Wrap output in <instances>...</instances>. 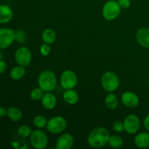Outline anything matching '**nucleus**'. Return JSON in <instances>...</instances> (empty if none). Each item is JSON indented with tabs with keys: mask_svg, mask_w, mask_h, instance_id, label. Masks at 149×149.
I'll use <instances>...</instances> for the list:
<instances>
[{
	"mask_svg": "<svg viewBox=\"0 0 149 149\" xmlns=\"http://www.w3.org/2000/svg\"><path fill=\"white\" fill-rule=\"evenodd\" d=\"M7 65L5 61H4L3 60L0 61V74H2L5 72V71L7 70Z\"/></svg>",
	"mask_w": 149,
	"mask_h": 149,
	"instance_id": "30",
	"label": "nucleus"
},
{
	"mask_svg": "<svg viewBox=\"0 0 149 149\" xmlns=\"http://www.w3.org/2000/svg\"><path fill=\"white\" fill-rule=\"evenodd\" d=\"M110 136V133L107 129L103 127H99L90 132L87 138V142L93 148H102L109 143Z\"/></svg>",
	"mask_w": 149,
	"mask_h": 149,
	"instance_id": "1",
	"label": "nucleus"
},
{
	"mask_svg": "<svg viewBox=\"0 0 149 149\" xmlns=\"http://www.w3.org/2000/svg\"><path fill=\"white\" fill-rule=\"evenodd\" d=\"M135 144L138 148H146L149 147V133L141 132L135 138Z\"/></svg>",
	"mask_w": 149,
	"mask_h": 149,
	"instance_id": "16",
	"label": "nucleus"
},
{
	"mask_svg": "<svg viewBox=\"0 0 149 149\" xmlns=\"http://www.w3.org/2000/svg\"><path fill=\"white\" fill-rule=\"evenodd\" d=\"M15 41V31L8 28L0 29V49H6L11 46Z\"/></svg>",
	"mask_w": 149,
	"mask_h": 149,
	"instance_id": "8",
	"label": "nucleus"
},
{
	"mask_svg": "<svg viewBox=\"0 0 149 149\" xmlns=\"http://www.w3.org/2000/svg\"><path fill=\"white\" fill-rule=\"evenodd\" d=\"M78 82L77 76L71 70H65L61 76V83L65 90L73 89L76 87Z\"/></svg>",
	"mask_w": 149,
	"mask_h": 149,
	"instance_id": "9",
	"label": "nucleus"
},
{
	"mask_svg": "<svg viewBox=\"0 0 149 149\" xmlns=\"http://www.w3.org/2000/svg\"><path fill=\"white\" fill-rule=\"evenodd\" d=\"M26 74V68L22 65L14 67L10 71V77L13 80H20Z\"/></svg>",
	"mask_w": 149,
	"mask_h": 149,
	"instance_id": "21",
	"label": "nucleus"
},
{
	"mask_svg": "<svg viewBox=\"0 0 149 149\" xmlns=\"http://www.w3.org/2000/svg\"><path fill=\"white\" fill-rule=\"evenodd\" d=\"M139 97L132 92H125L122 95V102L126 107L135 108L139 104Z\"/></svg>",
	"mask_w": 149,
	"mask_h": 149,
	"instance_id": "12",
	"label": "nucleus"
},
{
	"mask_svg": "<svg viewBox=\"0 0 149 149\" xmlns=\"http://www.w3.org/2000/svg\"><path fill=\"white\" fill-rule=\"evenodd\" d=\"M67 126L66 120L62 116H54L47 121V129L52 134H59L65 130Z\"/></svg>",
	"mask_w": 149,
	"mask_h": 149,
	"instance_id": "5",
	"label": "nucleus"
},
{
	"mask_svg": "<svg viewBox=\"0 0 149 149\" xmlns=\"http://www.w3.org/2000/svg\"><path fill=\"white\" fill-rule=\"evenodd\" d=\"M115 1H117V0H115Z\"/></svg>",
	"mask_w": 149,
	"mask_h": 149,
	"instance_id": "34",
	"label": "nucleus"
},
{
	"mask_svg": "<svg viewBox=\"0 0 149 149\" xmlns=\"http://www.w3.org/2000/svg\"><path fill=\"white\" fill-rule=\"evenodd\" d=\"M13 17L11 7L7 4H0V24L9 23Z\"/></svg>",
	"mask_w": 149,
	"mask_h": 149,
	"instance_id": "13",
	"label": "nucleus"
},
{
	"mask_svg": "<svg viewBox=\"0 0 149 149\" xmlns=\"http://www.w3.org/2000/svg\"><path fill=\"white\" fill-rule=\"evenodd\" d=\"M15 60L18 65L29 66L32 60L31 52L26 47H20L15 53Z\"/></svg>",
	"mask_w": 149,
	"mask_h": 149,
	"instance_id": "7",
	"label": "nucleus"
},
{
	"mask_svg": "<svg viewBox=\"0 0 149 149\" xmlns=\"http://www.w3.org/2000/svg\"><path fill=\"white\" fill-rule=\"evenodd\" d=\"M104 102L106 107L109 109H111V110H113V109H116V107L119 105V100H118L117 97H116V95L111 93L107 95V96L105 98Z\"/></svg>",
	"mask_w": 149,
	"mask_h": 149,
	"instance_id": "20",
	"label": "nucleus"
},
{
	"mask_svg": "<svg viewBox=\"0 0 149 149\" xmlns=\"http://www.w3.org/2000/svg\"><path fill=\"white\" fill-rule=\"evenodd\" d=\"M32 133V130L29 126L27 125H22L17 130V134L20 135L21 138H28L30 136Z\"/></svg>",
	"mask_w": 149,
	"mask_h": 149,
	"instance_id": "24",
	"label": "nucleus"
},
{
	"mask_svg": "<svg viewBox=\"0 0 149 149\" xmlns=\"http://www.w3.org/2000/svg\"><path fill=\"white\" fill-rule=\"evenodd\" d=\"M101 84L106 91L113 93L119 87V79L114 72L107 71L102 76Z\"/></svg>",
	"mask_w": 149,
	"mask_h": 149,
	"instance_id": "3",
	"label": "nucleus"
},
{
	"mask_svg": "<svg viewBox=\"0 0 149 149\" xmlns=\"http://www.w3.org/2000/svg\"><path fill=\"white\" fill-rule=\"evenodd\" d=\"M124 127L127 133L135 134L138 132L141 127V121L138 116L135 114H130L124 120Z\"/></svg>",
	"mask_w": 149,
	"mask_h": 149,
	"instance_id": "10",
	"label": "nucleus"
},
{
	"mask_svg": "<svg viewBox=\"0 0 149 149\" xmlns=\"http://www.w3.org/2000/svg\"><path fill=\"white\" fill-rule=\"evenodd\" d=\"M113 129L115 132H122L125 130V127H124V123L121 121H116L114 122L113 125Z\"/></svg>",
	"mask_w": 149,
	"mask_h": 149,
	"instance_id": "28",
	"label": "nucleus"
},
{
	"mask_svg": "<svg viewBox=\"0 0 149 149\" xmlns=\"http://www.w3.org/2000/svg\"><path fill=\"white\" fill-rule=\"evenodd\" d=\"M45 92L43 91L42 89L40 87H36L32 90L31 93V97L32 100H42V97H43Z\"/></svg>",
	"mask_w": 149,
	"mask_h": 149,
	"instance_id": "25",
	"label": "nucleus"
},
{
	"mask_svg": "<svg viewBox=\"0 0 149 149\" xmlns=\"http://www.w3.org/2000/svg\"><path fill=\"white\" fill-rule=\"evenodd\" d=\"M117 1L119 3V6L121 7V8L127 9L131 5L130 0H117Z\"/></svg>",
	"mask_w": 149,
	"mask_h": 149,
	"instance_id": "29",
	"label": "nucleus"
},
{
	"mask_svg": "<svg viewBox=\"0 0 149 149\" xmlns=\"http://www.w3.org/2000/svg\"><path fill=\"white\" fill-rule=\"evenodd\" d=\"M39 50H40V53L42 56H47L50 53L51 47L49 46V45L45 43L40 47V49Z\"/></svg>",
	"mask_w": 149,
	"mask_h": 149,
	"instance_id": "27",
	"label": "nucleus"
},
{
	"mask_svg": "<svg viewBox=\"0 0 149 149\" xmlns=\"http://www.w3.org/2000/svg\"><path fill=\"white\" fill-rule=\"evenodd\" d=\"M30 142L34 148L44 149L48 144V138L45 132L36 130L32 132L30 135Z\"/></svg>",
	"mask_w": 149,
	"mask_h": 149,
	"instance_id": "6",
	"label": "nucleus"
},
{
	"mask_svg": "<svg viewBox=\"0 0 149 149\" xmlns=\"http://www.w3.org/2000/svg\"><path fill=\"white\" fill-rule=\"evenodd\" d=\"M33 123L36 127L39 128V129H42L45 127L47 126V120L45 116H42V115H38L34 117L33 120Z\"/></svg>",
	"mask_w": 149,
	"mask_h": 149,
	"instance_id": "23",
	"label": "nucleus"
},
{
	"mask_svg": "<svg viewBox=\"0 0 149 149\" xmlns=\"http://www.w3.org/2000/svg\"><path fill=\"white\" fill-rule=\"evenodd\" d=\"M42 103L45 109L51 110L56 106L57 98L51 92H46L42 98Z\"/></svg>",
	"mask_w": 149,
	"mask_h": 149,
	"instance_id": "14",
	"label": "nucleus"
},
{
	"mask_svg": "<svg viewBox=\"0 0 149 149\" xmlns=\"http://www.w3.org/2000/svg\"><path fill=\"white\" fill-rule=\"evenodd\" d=\"M74 143V138L71 134L65 133L57 139L55 148L57 149H70Z\"/></svg>",
	"mask_w": 149,
	"mask_h": 149,
	"instance_id": "11",
	"label": "nucleus"
},
{
	"mask_svg": "<svg viewBox=\"0 0 149 149\" xmlns=\"http://www.w3.org/2000/svg\"><path fill=\"white\" fill-rule=\"evenodd\" d=\"M6 115H7V110L4 107L0 106V118L4 117Z\"/></svg>",
	"mask_w": 149,
	"mask_h": 149,
	"instance_id": "32",
	"label": "nucleus"
},
{
	"mask_svg": "<svg viewBox=\"0 0 149 149\" xmlns=\"http://www.w3.org/2000/svg\"><path fill=\"white\" fill-rule=\"evenodd\" d=\"M108 143L112 148H119L123 145V140H122V138L119 135H113L110 136Z\"/></svg>",
	"mask_w": 149,
	"mask_h": 149,
	"instance_id": "22",
	"label": "nucleus"
},
{
	"mask_svg": "<svg viewBox=\"0 0 149 149\" xmlns=\"http://www.w3.org/2000/svg\"><path fill=\"white\" fill-rule=\"evenodd\" d=\"M42 40L45 43L48 44V45H52L56 40V33L52 29H46L43 31L42 34Z\"/></svg>",
	"mask_w": 149,
	"mask_h": 149,
	"instance_id": "18",
	"label": "nucleus"
},
{
	"mask_svg": "<svg viewBox=\"0 0 149 149\" xmlns=\"http://www.w3.org/2000/svg\"><path fill=\"white\" fill-rule=\"evenodd\" d=\"M121 7L117 1L109 0L104 4L103 7V16L106 20H113L119 15L121 13Z\"/></svg>",
	"mask_w": 149,
	"mask_h": 149,
	"instance_id": "4",
	"label": "nucleus"
},
{
	"mask_svg": "<svg viewBox=\"0 0 149 149\" xmlns=\"http://www.w3.org/2000/svg\"><path fill=\"white\" fill-rule=\"evenodd\" d=\"M27 39V36L23 30H18L15 31V41L19 43H24Z\"/></svg>",
	"mask_w": 149,
	"mask_h": 149,
	"instance_id": "26",
	"label": "nucleus"
},
{
	"mask_svg": "<svg viewBox=\"0 0 149 149\" xmlns=\"http://www.w3.org/2000/svg\"><path fill=\"white\" fill-rule=\"evenodd\" d=\"M63 100L67 104L74 105L78 102L79 100V95L75 90L73 89H69V90H65V91L63 95Z\"/></svg>",
	"mask_w": 149,
	"mask_h": 149,
	"instance_id": "17",
	"label": "nucleus"
},
{
	"mask_svg": "<svg viewBox=\"0 0 149 149\" xmlns=\"http://www.w3.org/2000/svg\"><path fill=\"white\" fill-rule=\"evenodd\" d=\"M136 39L140 45L145 48H149V29L142 28L137 32Z\"/></svg>",
	"mask_w": 149,
	"mask_h": 149,
	"instance_id": "15",
	"label": "nucleus"
},
{
	"mask_svg": "<svg viewBox=\"0 0 149 149\" xmlns=\"http://www.w3.org/2000/svg\"><path fill=\"white\" fill-rule=\"evenodd\" d=\"M7 116L13 122H18L22 119L23 113L17 107H10L7 110Z\"/></svg>",
	"mask_w": 149,
	"mask_h": 149,
	"instance_id": "19",
	"label": "nucleus"
},
{
	"mask_svg": "<svg viewBox=\"0 0 149 149\" xmlns=\"http://www.w3.org/2000/svg\"><path fill=\"white\" fill-rule=\"evenodd\" d=\"M143 126L147 131H149V114L146 116L143 121Z\"/></svg>",
	"mask_w": 149,
	"mask_h": 149,
	"instance_id": "31",
	"label": "nucleus"
},
{
	"mask_svg": "<svg viewBox=\"0 0 149 149\" xmlns=\"http://www.w3.org/2000/svg\"><path fill=\"white\" fill-rule=\"evenodd\" d=\"M2 59H3V54L0 52V61H1Z\"/></svg>",
	"mask_w": 149,
	"mask_h": 149,
	"instance_id": "33",
	"label": "nucleus"
},
{
	"mask_svg": "<svg viewBox=\"0 0 149 149\" xmlns=\"http://www.w3.org/2000/svg\"><path fill=\"white\" fill-rule=\"evenodd\" d=\"M38 84L45 93L52 91L57 86L56 75L50 70H45L39 74Z\"/></svg>",
	"mask_w": 149,
	"mask_h": 149,
	"instance_id": "2",
	"label": "nucleus"
}]
</instances>
